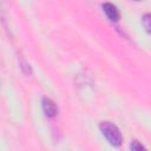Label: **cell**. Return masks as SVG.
<instances>
[{
    "instance_id": "5",
    "label": "cell",
    "mask_w": 151,
    "mask_h": 151,
    "mask_svg": "<svg viewBox=\"0 0 151 151\" xmlns=\"http://www.w3.org/2000/svg\"><path fill=\"white\" fill-rule=\"evenodd\" d=\"M130 149L133 150V151H139V150H144L145 146H144L142 143H139L138 140H133V142L130 144Z\"/></svg>"
},
{
    "instance_id": "1",
    "label": "cell",
    "mask_w": 151,
    "mask_h": 151,
    "mask_svg": "<svg viewBox=\"0 0 151 151\" xmlns=\"http://www.w3.org/2000/svg\"><path fill=\"white\" fill-rule=\"evenodd\" d=\"M99 129H100L103 136L106 138V140L112 146H119L122 144V142H123L122 133L114 124H112L110 122H103L99 125Z\"/></svg>"
},
{
    "instance_id": "3",
    "label": "cell",
    "mask_w": 151,
    "mask_h": 151,
    "mask_svg": "<svg viewBox=\"0 0 151 151\" xmlns=\"http://www.w3.org/2000/svg\"><path fill=\"white\" fill-rule=\"evenodd\" d=\"M103 11H104V13L106 14V17H107L111 21H118L119 18H120L119 11L117 9V7H116L113 4H110V2L103 4Z\"/></svg>"
},
{
    "instance_id": "6",
    "label": "cell",
    "mask_w": 151,
    "mask_h": 151,
    "mask_svg": "<svg viewBox=\"0 0 151 151\" xmlns=\"http://www.w3.org/2000/svg\"><path fill=\"white\" fill-rule=\"evenodd\" d=\"M20 65H21V68H22V70L25 68V73H28V74H29V73L32 72V71H31L29 65H28L24 59H21V60H20Z\"/></svg>"
},
{
    "instance_id": "2",
    "label": "cell",
    "mask_w": 151,
    "mask_h": 151,
    "mask_svg": "<svg viewBox=\"0 0 151 151\" xmlns=\"http://www.w3.org/2000/svg\"><path fill=\"white\" fill-rule=\"evenodd\" d=\"M41 106H42V111H44V113H45L46 117L53 118V117L57 116V113H58V106H57V104L51 98L44 97L42 100H41Z\"/></svg>"
},
{
    "instance_id": "4",
    "label": "cell",
    "mask_w": 151,
    "mask_h": 151,
    "mask_svg": "<svg viewBox=\"0 0 151 151\" xmlns=\"http://www.w3.org/2000/svg\"><path fill=\"white\" fill-rule=\"evenodd\" d=\"M143 26H144V29L151 34V13H146L143 15Z\"/></svg>"
},
{
    "instance_id": "7",
    "label": "cell",
    "mask_w": 151,
    "mask_h": 151,
    "mask_svg": "<svg viewBox=\"0 0 151 151\" xmlns=\"http://www.w3.org/2000/svg\"><path fill=\"white\" fill-rule=\"evenodd\" d=\"M134 1H140V0H134Z\"/></svg>"
}]
</instances>
